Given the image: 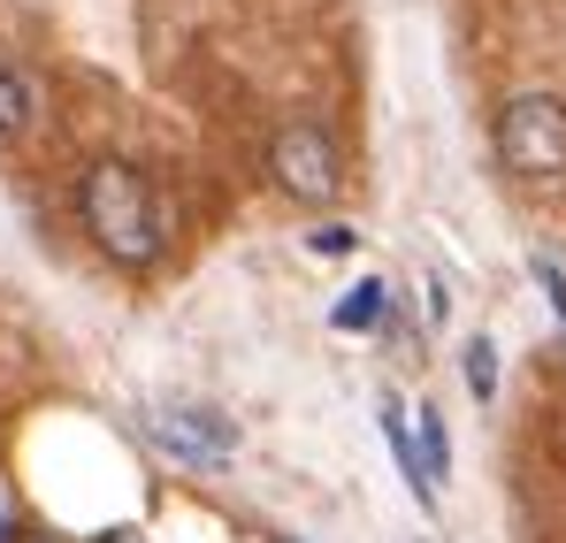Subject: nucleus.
Masks as SVG:
<instances>
[{
    "label": "nucleus",
    "mask_w": 566,
    "mask_h": 543,
    "mask_svg": "<svg viewBox=\"0 0 566 543\" xmlns=\"http://www.w3.org/2000/svg\"><path fill=\"white\" fill-rule=\"evenodd\" d=\"M77 215H85L93 246L123 269H146L161 253V199L130 161H93L77 184Z\"/></svg>",
    "instance_id": "1"
},
{
    "label": "nucleus",
    "mask_w": 566,
    "mask_h": 543,
    "mask_svg": "<svg viewBox=\"0 0 566 543\" xmlns=\"http://www.w3.org/2000/svg\"><path fill=\"white\" fill-rule=\"evenodd\" d=\"M497 161L528 184L566 177V100L559 92H513L497 107Z\"/></svg>",
    "instance_id": "2"
},
{
    "label": "nucleus",
    "mask_w": 566,
    "mask_h": 543,
    "mask_svg": "<svg viewBox=\"0 0 566 543\" xmlns=\"http://www.w3.org/2000/svg\"><path fill=\"white\" fill-rule=\"evenodd\" d=\"M269 177L291 191V199H306V207H322V199H337V146H329V130L322 123H283L276 138H269Z\"/></svg>",
    "instance_id": "3"
},
{
    "label": "nucleus",
    "mask_w": 566,
    "mask_h": 543,
    "mask_svg": "<svg viewBox=\"0 0 566 543\" xmlns=\"http://www.w3.org/2000/svg\"><path fill=\"white\" fill-rule=\"evenodd\" d=\"M154 445L177 452L185 467H222V459L238 452V429H230L214 406H161V414H154Z\"/></svg>",
    "instance_id": "4"
},
{
    "label": "nucleus",
    "mask_w": 566,
    "mask_h": 543,
    "mask_svg": "<svg viewBox=\"0 0 566 543\" xmlns=\"http://www.w3.org/2000/svg\"><path fill=\"white\" fill-rule=\"evenodd\" d=\"M413 459H421V482H429V498H437V482L452 474V437H444V414H437V406L413 414Z\"/></svg>",
    "instance_id": "5"
},
{
    "label": "nucleus",
    "mask_w": 566,
    "mask_h": 543,
    "mask_svg": "<svg viewBox=\"0 0 566 543\" xmlns=\"http://www.w3.org/2000/svg\"><path fill=\"white\" fill-rule=\"evenodd\" d=\"M382 445H390V459H398V474L413 482V498H421V505H437V498H429V482H421V459H413V414H406L398 398H382Z\"/></svg>",
    "instance_id": "6"
},
{
    "label": "nucleus",
    "mask_w": 566,
    "mask_h": 543,
    "mask_svg": "<svg viewBox=\"0 0 566 543\" xmlns=\"http://www.w3.org/2000/svg\"><path fill=\"white\" fill-rule=\"evenodd\" d=\"M345 337H360V330H376V322H390V291H382V275H368V283H353L345 299H337V314H329Z\"/></svg>",
    "instance_id": "7"
},
{
    "label": "nucleus",
    "mask_w": 566,
    "mask_h": 543,
    "mask_svg": "<svg viewBox=\"0 0 566 543\" xmlns=\"http://www.w3.org/2000/svg\"><path fill=\"white\" fill-rule=\"evenodd\" d=\"M460 375H468L474 398L490 406V398H497V345H490V337H468V345H460Z\"/></svg>",
    "instance_id": "8"
},
{
    "label": "nucleus",
    "mask_w": 566,
    "mask_h": 543,
    "mask_svg": "<svg viewBox=\"0 0 566 543\" xmlns=\"http://www.w3.org/2000/svg\"><path fill=\"white\" fill-rule=\"evenodd\" d=\"M23 123H31V85H23V77L0 62V138H15Z\"/></svg>",
    "instance_id": "9"
},
{
    "label": "nucleus",
    "mask_w": 566,
    "mask_h": 543,
    "mask_svg": "<svg viewBox=\"0 0 566 543\" xmlns=\"http://www.w3.org/2000/svg\"><path fill=\"white\" fill-rule=\"evenodd\" d=\"M306 246H314V253H329V261H345V253L360 246V230H353V222H322V230H314Z\"/></svg>",
    "instance_id": "10"
},
{
    "label": "nucleus",
    "mask_w": 566,
    "mask_h": 543,
    "mask_svg": "<svg viewBox=\"0 0 566 543\" xmlns=\"http://www.w3.org/2000/svg\"><path fill=\"white\" fill-rule=\"evenodd\" d=\"M536 283H544V299H552V322H559V337H566V275H559V261H536Z\"/></svg>",
    "instance_id": "11"
},
{
    "label": "nucleus",
    "mask_w": 566,
    "mask_h": 543,
    "mask_svg": "<svg viewBox=\"0 0 566 543\" xmlns=\"http://www.w3.org/2000/svg\"><path fill=\"white\" fill-rule=\"evenodd\" d=\"M276 543H291V536H276Z\"/></svg>",
    "instance_id": "12"
}]
</instances>
